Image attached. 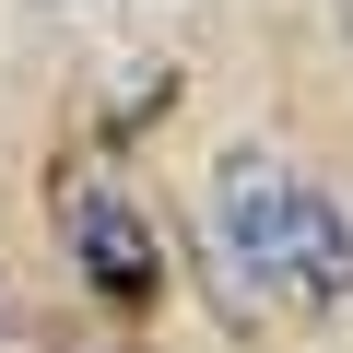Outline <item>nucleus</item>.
<instances>
[{
  "label": "nucleus",
  "instance_id": "obj_1",
  "mask_svg": "<svg viewBox=\"0 0 353 353\" xmlns=\"http://www.w3.org/2000/svg\"><path fill=\"white\" fill-rule=\"evenodd\" d=\"M201 236H212V259H224V294H248V306H294V318L353 306V201L318 189L306 165L259 153V141L212 153V176H201Z\"/></svg>",
  "mask_w": 353,
  "mask_h": 353
},
{
  "label": "nucleus",
  "instance_id": "obj_2",
  "mask_svg": "<svg viewBox=\"0 0 353 353\" xmlns=\"http://www.w3.org/2000/svg\"><path fill=\"white\" fill-rule=\"evenodd\" d=\"M59 224H71V248H83V271H94V294H153L165 283V259H153V212L118 189V176H83V189L59 201Z\"/></svg>",
  "mask_w": 353,
  "mask_h": 353
}]
</instances>
